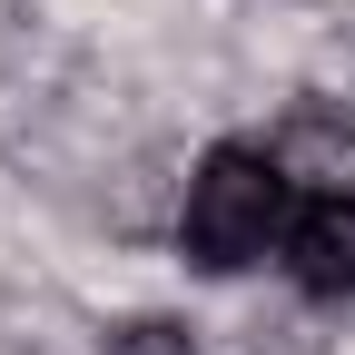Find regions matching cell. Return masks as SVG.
<instances>
[{"label": "cell", "mask_w": 355, "mask_h": 355, "mask_svg": "<svg viewBox=\"0 0 355 355\" xmlns=\"http://www.w3.org/2000/svg\"><path fill=\"white\" fill-rule=\"evenodd\" d=\"M296 168L277 148H247V139H217L188 178V207H178V247H188L207 277H247L257 257H277L296 227Z\"/></svg>", "instance_id": "6da1fadb"}, {"label": "cell", "mask_w": 355, "mask_h": 355, "mask_svg": "<svg viewBox=\"0 0 355 355\" xmlns=\"http://www.w3.org/2000/svg\"><path fill=\"white\" fill-rule=\"evenodd\" d=\"M277 257H286V277H296L306 296H355V188L306 198Z\"/></svg>", "instance_id": "7a4b0ae2"}, {"label": "cell", "mask_w": 355, "mask_h": 355, "mask_svg": "<svg viewBox=\"0 0 355 355\" xmlns=\"http://www.w3.org/2000/svg\"><path fill=\"white\" fill-rule=\"evenodd\" d=\"M277 158H286V168H296V158L345 168V158H355V119L336 128V109H296V128H286V148H277Z\"/></svg>", "instance_id": "3957f363"}, {"label": "cell", "mask_w": 355, "mask_h": 355, "mask_svg": "<svg viewBox=\"0 0 355 355\" xmlns=\"http://www.w3.org/2000/svg\"><path fill=\"white\" fill-rule=\"evenodd\" d=\"M99 355H198V336L178 326V316H128L99 336Z\"/></svg>", "instance_id": "277c9868"}, {"label": "cell", "mask_w": 355, "mask_h": 355, "mask_svg": "<svg viewBox=\"0 0 355 355\" xmlns=\"http://www.w3.org/2000/svg\"><path fill=\"white\" fill-rule=\"evenodd\" d=\"M0 355H10V345H0Z\"/></svg>", "instance_id": "5b68a950"}]
</instances>
